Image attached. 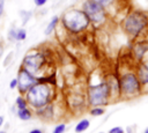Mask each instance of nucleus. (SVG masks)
Wrapping results in <instances>:
<instances>
[{
  "label": "nucleus",
  "instance_id": "nucleus-1",
  "mask_svg": "<svg viewBox=\"0 0 148 133\" xmlns=\"http://www.w3.org/2000/svg\"><path fill=\"white\" fill-rule=\"evenodd\" d=\"M121 27L131 38H139L148 28V14L141 9H133L124 17Z\"/></svg>",
  "mask_w": 148,
  "mask_h": 133
},
{
  "label": "nucleus",
  "instance_id": "nucleus-2",
  "mask_svg": "<svg viewBox=\"0 0 148 133\" xmlns=\"http://www.w3.org/2000/svg\"><path fill=\"white\" fill-rule=\"evenodd\" d=\"M25 99L28 104L34 109L43 108L51 103L53 97V89L52 86L43 80H38L25 94Z\"/></svg>",
  "mask_w": 148,
  "mask_h": 133
},
{
  "label": "nucleus",
  "instance_id": "nucleus-3",
  "mask_svg": "<svg viewBox=\"0 0 148 133\" xmlns=\"http://www.w3.org/2000/svg\"><path fill=\"white\" fill-rule=\"evenodd\" d=\"M62 27L71 34H80L89 28L90 20L81 8H71L66 10L60 19Z\"/></svg>",
  "mask_w": 148,
  "mask_h": 133
},
{
  "label": "nucleus",
  "instance_id": "nucleus-4",
  "mask_svg": "<svg viewBox=\"0 0 148 133\" xmlns=\"http://www.w3.org/2000/svg\"><path fill=\"white\" fill-rule=\"evenodd\" d=\"M119 88L120 95L124 97L131 98L142 93V84L136 72L128 71L120 75L119 77Z\"/></svg>",
  "mask_w": 148,
  "mask_h": 133
},
{
  "label": "nucleus",
  "instance_id": "nucleus-5",
  "mask_svg": "<svg viewBox=\"0 0 148 133\" xmlns=\"http://www.w3.org/2000/svg\"><path fill=\"white\" fill-rule=\"evenodd\" d=\"M88 103L94 106L105 105L109 102V98L111 97L110 87L106 81H102L97 84H92L88 88L87 91Z\"/></svg>",
  "mask_w": 148,
  "mask_h": 133
},
{
  "label": "nucleus",
  "instance_id": "nucleus-6",
  "mask_svg": "<svg viewBox=\"0 0 148 133\" xmlns=\"http://www.w3.org/2000/svg\"><path fill=\"white\" fill-rule=\"evenodd\" d=\"M81 9L87 14L90 23L94 25H102L108 19V10L92 0H84Z\"/></svg>",
  "mask_w": 148,
  "mask_h": 133
},
{
  "label": "nucleus",
  "instance_id": "nucleus-7",
  "mask_svg": "<svg viewBox=\"0 0 148 133\" xmlns=\"http://www.w3.org/2000/svg\"><path fill=\"white\" fill-rule=\"evenodd\" d=\"M45 65H46V57L42 52H30L25 54L21 66H23L25 69H28L30 73H32L35 76L38 77V74L42 72Z\"/></svg>",
  "mask_w": 148,
  "mask_h": 133
},
{
  "label": "nucleus",
  "instance_id": "nucleus-8",
  "mask_svg": "<svg viewBox=\"0 0 148 133\" xmlns=\"http://www.w3.org/2000/svg\"><path fill=\"white\" fill-rule=\"evenodd\" d=\"M16 79H17V89L22 95H24L38 81V77L35 76L32 73H30L28 69H25L23 66L20 67Z\"/></svg>",
  "mask_w": 148,
  "mask_h": 133
},
{
  "label": "nucleus",
  "instance_id": "nucleus-9",
  "mask_svg": "<svg viewBox=\"0 0 148 133\" xmlns=\"http://www.w3.org/2000/svg\"><path fill=\"white\" fill-rule=\"evenodd\" d=\"M133 56L138 62L146 59V56L148 54V39H138L133 44L132 47Z\"/></svg>",
  "mask_w": 148,
  "mask_h": 133
},
{
  "label": "nucleus",
  "instance_id": "nucleus-10",
  "mask_svg": "<svg viewBox=\"0 0 148 133\" xmlns=\"http://www.w3.org/2000/svg\"><path fill=\"white\" fill-rule=\"evenodd\" d=\"M135 72L138 74L139 79H140V82H141L142 87L148 86V58L138 62V67H136Z\"/></svg>",
  "mask_w": 148,
  "mask_h": 133
},
{
  "label": "nucleus",
  "instance_id": "nucleus-11",
  "mask_svg": "<svg viewBox=\"0 0 148 133\" xmlns=\"http://www.w3.org/2000/svg\"><path fill=\"white\" fill-rule=\"evenodd\" d=\"M59 21H60L59 16H57V15L52 16V19L50 20L49 24L46 25V28H45V30H44V34H45V35H51L53 31H56V28H57Z\"/></svg>",
  "mask_w": 148,
  "mask_h": 133
},
{
  "label": "nucleus",
  "instance_id": "nucleus-12",
  "mask_svg": "<svg viewBox=\"0 0 148 133\" xmlns=\"http://www.w3.org/2000/svg\"><path fill=\"white\" fill-rule=\"evenodd\" d=\"M92 1H95L96 3H98L99 6H102L103 8H105L108 10V13H109V10L117 5V1L118 0H92Z\"/></svg>",
  "mask_w": 148,
  "mask_h": 133
},
{
  "label": "nucleus",
  "instance_id": "nucleus-13",
  "mask_svg": "<svg viewBox=\"0 0 148 133\" xmlns=\"http://www.w3.org/2000/svg\"><path fill=\"white\" fill-rule=\"evenodd\" d=\"M17 116L21 120H29L32 117V113L30 109L24 108V109H17Z\"/></svg>",
  "mask_w": 148,
  "mask_h": 133
},
{
  "label": "nucleus",
  "instance_id": "nucleus-14",
  "mask_svg": "<svg viewBox=\"0 0 148 133\" xmlns=\"http://www.w3.org/2000/svg\"><path fill=\"white\" fill-rule=\"evenodd\" d=\"M89 125H90V121H89L88 119H81V120L76 124V126H75V132H76V133H82V132H84L86 130H88Z\"/></svg>",
  "mask_w": 148,
  "mask_h": 133
},
{
  "label": "nucleus",
  "instance_id": "nucleus-15",
  "mask_svg": "<svg viewBox=\"0 0 148 133\" xmlns=\"http://www.w3.org/2000/svg\"><path fill=\"white\" fill-rule=\"evenodd\" d=\"M27 38V31L24 28H16L15 29V40L22 42Z\"/></svg>",
  "mask_w": 148,
  "mask_h": 133
},
{
  "label": "nucleus",
  "instance_id": "nucleus-16",
  "mask_svg": "<svg viewBox=\"0 0 148 133\" xmlns=\"http://www.w3.org/2000/svg\"><path fill=\"white\" fill-rule=\"evenodd\" d=\"M20 17L22 19V24L24 25V24H27V22L30 20V17H31V15H32V13L31 12H28V10H20Z\"/></svg>",
  "mask_w": 148,
  "mask_h": 133
},
{
  "label": "nucleus",
  "instance_id": "nucleus-17",
  "mask_svg": "<svg viewBox=\"0 0 148 133\" xmlns=\"http://www.w3.org/2000/svg\"><path fill=\"white\" fill-rule=\"evenodd\" d=\"M15 103H16L17 109H24V108H28V102H27L25 97H23V96H18V97L16 98Z\"/></svg>",
  "mask_w": 148,
  "mask_h": 133
},
{
  "label": "nucleus",
  "instance_id": "nucleus-18",
  "mask_svg": "<svg viewBox=\"0 0 148 133\" xmlns=\"http://www.w3.org/2000/svg\"><path fill=\"white\" fill-rule=\"evenodd\" d=\"M104 112H105V110L99 108V106H96V108L90 110V114H92V116H102Z\"/></svg>",
  "mask_w": 148,
  "mask_h": 133
},
{
  "label": "nucleus",
  "instance_id": "nucleus-19",
  "mask_svg": "<svg viewBox=\"0 0 148 133\" xmlns=\"http://www.w3.org/2000/svg\"><path fill=\"white\" fill-rule=\"evenodd\" d=\"M65 128H66L65 124H59V125H57V126L53 128L52 133H64V132H65Z\"/></svg>",
  "mask_w": 148,
  "mask_h": 133
},
{
  "label": "nucleus",
  "instance_id": "nucleus-20",
  "mask_svg": "<svg viewBox=\"0 0 148 133\" xmlns=\"http://www.w3.org/2000/svg\"><path fill=\"white\" fill-rule=\"evenodd\" d=\"M15 27H13V28H10L9 29V31H8V39L10 40V42H14L15 40Z\"/></svg>",
  "mask_w": 148,
  "mask_h": 133
},
{
  "label": "nucleus",
  "instance_id": "nucleus-21",
  "mask_svg": "<svg viewBox=\"0 0 148 133\" xmlns=\"http://www.w3.org/2000/svg\"><path fill=\"white\" fill-rule=\"evenodd\" d=\"M34 3L36 7H43L47 3V0H34Z\"/></svg>",
  "mask_w": 148,
  "mask_h": 133
},
{
  "label": "nucleus",
  "instance_id": "nucleus-22",
  "mask_svg": "<svg viewBox=\"0 0 148 133\" xmlns=\"http://www.w3.org/2000/svg\"><path fill=\"white\" fill-rule=\"evenodd\" d=\"M109 133H125V132H124V130H123L121 127L116 126V127H112V128L109 131Z\"/></svg>",
  "mask_w": 148,
  "mask_h": 133
},
{
  "label": "nucleus",
  "instance_id": "nucleus-23",
  "mask_svg": "<svg viewBox=\"0 0 148 133\" xmlns=\"http://www.w3.org/2000/svg\"><path fill=\"white\" fill-rule=\"evenodd\" d=\"M9 88H10V89H15V88H17V79H16V77L13 79V80L10 81V83H9Z\"/></svg>",
  "mask_w": 148,
  "mask_h": 133
},
{
  "label": "nucleus",
  "instance_id": "nucleus-24",
  "mask_svg": "<svg viewBox=\"0 0 148 133\" xmlns=\"http://www.w3.org/2000/svg\"><path fill=\"white\" fill-rule=\"evenodd\" d=\"M3 9H5V0H0V16L3 13Z\"/></svg>",
  "mask_w": 148,
  "mask_h": 133
},
{
  "label": "nucleus",
  "instance_id": "nucleus-25",
  "mask_svg": "<svg viewBox=\"0 0 148 133\" xmlns=\"http://www.w3.org/2000/svg\"><path fill=\"white\" fill-rule=\"evenodd\" d=\"M29 133H43V131L39 130V128H34V130H31Z\"/></svg>",
  "mask_w": 148,
  "mask_h": 133
},
{
  "label": "nucleus",
  "instance_id": "nucleus-26",
  "mask_svg": "<svg viewBox=\"0 0 148 133\" xmlns=\"http://www.w3.org/2000/svg\"><path fill=\"white\" fill-rule=\"evenodd\" d=\"M2 124H3V117H2V116H0V127L2 126Z\"/></svg>",
  "mask_w": 148,
  "mask_h": 133
},
{
  "label": "nucleus",
  "instance_id": "nucleus-27",
  "mask_svg": "<svg viewBox=\"0 0 148 133\" xmlns=\"http://www.w3.org/2000/svg\"><path fill=\"white\" fill-rule=\"evenodd\" d=\"M143 133H148V127H147V128L145 130V132H143Z\"/></svg>",
  "mask_w": 148,
  "mask_h": 133
},
{
  "label": "nucleus",
  "instance_id": "nucleus-28",
  "mask_svg": "<svg viewBox=\"0 0 148 133\" xmlns=\"http://www.w3.org/2000/svg\"><path fill=\"white\" fill-rule=\"evenodd\" d=\"M0 133H7L6 131H0Z\"/></svg>",
  "mask_w": 148,
  "mask_h": 133
},
{
  "label": "nucleus",
  "instance_id": "nucleus-29",
  "mask_svg": "<svg viewBox=\"0 0 148 133\" xmlns=\"http://www.w3.org/2000/svg\"><path fill=\"white\" fill-rule=\"evenodd\" d=\"M74 1H79V0H74Z\"/></svg>",
  "mask_w": 148,
  "mask_h": 133
},
{
  "label": "nucleus",
  "instance_id": "nucleus-30",
  "mask_svg": "<svg viewBox=\"0 0 148 133\" xmlns=\"http://www.w3.org/2000/svg\"><path fill=\"white\" fill-rule=\"evenodd\" d=\"M146 1H147V3H148V0H146Z\"/></svg>",
  "mask_w": 148,
  "mask_h": 133
}]
</instances>
